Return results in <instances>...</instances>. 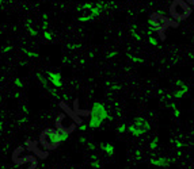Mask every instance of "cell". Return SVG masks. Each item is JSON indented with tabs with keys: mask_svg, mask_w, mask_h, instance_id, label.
<instances>
[{
	"mask_svg": "<svg viewBox=\"0 0 194 169\" xmlns=\"http://www.w3.org/2000/svg\"><path fill=\"white\" fill-rule=\"evenodd\" d=\"M101 150L103 151L106 155H113L114 154V151H115V149H114V145L113 143H110V142H106V143H101Z\"/></svg>",
	"mask_w": 194,
	"mask_h": 169,
	"instance_id": "11",
	"label": "cell"
},
{
	"mask_svg": "<svg viewBox=\"0 0 194 169\" xmlns=\"http://www.w3.org/2000/svg\"><path fill=\"white\" fill-rule=\"evenodd\" d=\"M171 25H172V22L168 18H166L164 15H162V14H154V15L151 16V19H149V34L152 31L162 34Z\"/></svg>",
	"mask_w": 194,
	"mask_h": 169,
	"instance_id": "4",
	"label": "cell"
},
{
	"mask_svg": "<svg viewBox=\"0 0 194 169\" xmlns=\"http://www.w3.org/2000/svg\"><path fill=\"white\" fill-rule=\"evenodd\" d=\"M101 12V6L97 4H84L81 6L79 8V11H77V19L80 20V22H87V20H91L94 19L95 16H98Z\"/></svg>",
	"mask_w": 194,
	"mask_h": 169,
	"instance_id": "6",
	"label": "cell"
},
{
	"mask_svg": "<svg viewBox=\"0 0 194 169\" xmlns=\"http://www.w3.org/2000/svg\"><path fill=\"white\" fill-rule=\"evenodd\" d=\"M174 161L172 158L170 157H152L149 162H151L152 165H155V167H159V168H167L171 165V162Z\"/></svg>",
	"mask_w": 194,
	"mask_h": 169,
	"instance_id": "8",
	"label": "cell"
},
{
	"mask_svg": "<svg viewBox=\"0 0 194 169\" xmlns=\"http://www.w3.org/2000/svg\"><path fill=\"white\" fill-rule=\"evenodd\" d=\"M129 58L133 60V61H136V62H142V60H141V58H136V57H133V56H129Z\"/></svg>",
	"mask_w": 194,
	"mask_h": 169,
	"instance_id": "17",
	"label": "cell"
},
{
	"mask_svg": "<svg viewBox=\"0 0 194 169\" xmlns=\"http://www.w3.org/2000/svg\"><path fill=\"white\" fill-rule=\"evenodd\" d=\"M192 8L186 2L183 0H172L171 6H170V15L175 20H185L189 18Z\"/></svg>",
	"mask_w": 194,
	"mask_h": 169,
	"instance_id": "3",
	"label": "cell"
},
{
	"mask_svg": "<svg viewBox=\"0 0 194 169\" xmlns=\"http://www.w3.org/2000/svg\"><path fill=\"white\" fill-rule=\"evenodd\" d=\"M128 130L133 137H141V135L147 134L151 130V124H149V122L145 118L138 116L128 126Z\"/></svg>",
	"mask_w": 194,
	"mask_h": 169,
	"instance_id": "5",
	"label": "cell"
},
{
	"mask_svg": "<svg viewBox=\"0 0 194 169\" xmlns=\"http://www.w3.org/2000/svg\"><path fill=\"white\" fill-rule=\"evenodd\" d=\"M79 130H80V131L87 130V124H80V126H79Z\"/></svg>",
	"mask_w": 194,
	"mask_h": 169,
	"instance_id": "19",
	"label": "cell"
},
{
	"mask_svg": "<svg viewBox=\"0 0 194 169\" xmlns=\"http://www.w3.org/2000/svg\"><path fill=\"white\" fill-rule=\"evenodd\" d=\"M47 81L54 87V88H61L63 87V80H61V74L59 72H47Z\"/></svg>",
	"mask_w": 194,
	"mask_h": 169,
	"instance_id": "9",
	"label": "cell"
},
{
	"mask_svg": "<svg viewBox=\"0 0 194 169\" xmlns=\"http://www.w3.org/2000/svg\"><path fill=\"white\" fill-rule=\"evenodd\" d=\"M149 43H151V45H158V41H156V38H154V37H149Z\"/></svg>",
	"mask_w": 194,
	"mask_h": 169,
	"instance_id": "16",
	"label": "cell"
},
{
	"mask_svg": "<svg viewBox=\"0 0 194 169\" xmlns=\"http://www.w3.org/2000/svg\"><path fill=\"white\" fill-rule=\"evenodd\" d=\"M106 119H110V115H109L106 107L103 106V103L99 101H95L91 107V112H90V120H88L87 126L90 128H98L102 126Z\"/></svg>",
	"mask_w": 194,
	"mask_h": 169,
	"instance_id": "1",
	"label": "cell"
},
{
	"mask_svg": "<svg viewBox=\"0 0 194 169\" xmlns=\"http://www.w3.org/2000/svg\"><path fill=\"white\" fill-rule=\"evenodd\" d=\"M158 143H159V138L158 137H154V140L151 141L149 147H151V149H156V147H158Z\"/></svg>",
	"mask_w": 194,
	"mask_h": 169,
	"instance_id": "13",
	"label": "cell"
},
{
	"mask_svg": "<svg viewBox=\"0 0 194 169\" xmlns=\"http://www.w3.org/2000/svg\"><path fill=\"white\" fill-rule=\"evenodd\" d=\"M91 167H93L94 169H101V161L95 154L91 155Z\"/></svg>",
	"mask_w": 194,
	"mask_h": 169,
	"instance_id": "12",
	"label": "cell"
},
{
	"mask_svg": "<svg viewBox=\"0 0 194 169\" xmlns=\"http://www.w3.org/2000/svg\"><path fill=\"white\" fill-rule=\"evenodd\" d=\"M56 124H57V130L61 131V133H68L75 128V122L73 119L67 114H60L56 119Z\"/></svg>",
	"mask_w": 194,
	"mask_h": 169,
	"instance_id": "7",
	"label": "cell"
},
{
	"mask_svg": "<svg viewBox=\"0 0 194 169\" xmlns=\"http://www.w3.org/2000/svg\"><path fill=\"white\" fill-rule=\"evenodd\" d=\"M171 110H172V112H174L175 116H176V118H179V110H178V108H176L175 106H172V104H171Z\"/></svg>",
	"mask_w": 194,
	"mask_h": 169,
	"instance_id": "14",
	"label": "cell"
},
{
	"mask_svg": "<svg viewBox=\"0 0 194 169\" xmlns=\"http://www.w3.org/2000/svg\"><path fill=\"white\" fill-rule=\"evenodd\" d=\"M176 85L178 87H181L178 91H175V93L172 95V96L175 97V99H181V97H183L185 95H188V92H189V88H188V85H185V84L182 83V81H176Z\"/></svg>",
	"mask_w": 194,
	"mask_h": 169,
	"instance_id": "10",
	"label": "cell"
},
{
	"mask_svg": "<svg viewBox=\"0 0 194 169\" xmlns=\"http://www.w3.org/2000/svg\"><path fill=\"white\" fill-rule=\"evenodd\" d=\"M87 147L90 149V150H93V149H95V147H94V143H91V142H87Z\"/></svg>",
	"mask_w": 194,
	"mask_h": 169,
	"instance_id": "20",
	"label": "cell"
},
{
	"mask_svg": "<svg viewBox=\"0 0 194 169\" xmlns=\"http://www.w3.org/2000/svg\"><path fill=\"white\" fill-rule=\"evenodd\" d=\"M186 3H188V4H192V6H194V0H186Z\"/></svg>",
	"mask_w": 194,
	"mask_h": 169,
	"instance_id": "21",
	"label": "cell"
},
{
	"mask_svg": "<svg viewBox=\"0 0 194 169\" xmlns=\"http://www.w3.org/2000/svg\"><path fill=\"white\" fill-rule=\"evenodd\" d=\"M39 142L45 149H49V150L56 149L63 142V140H61V131L54 130V128H47V130H45L41 134Z\"/></svg>",
	"mask_w": 194,
	"mask_h": 169,
	"instance_id": "2",
	"label": "cell"
},
{
	"mask_svg": "<svg viewBox=\"0 0 194 169\" xmlns=\"http://www.w3.org/2000/svg\"><path fill=\"white\" fill-rule=\"evenodd\" d=\"M45 38L46 39H52V34H50L49 31H46V30H45Z\"/></svg>",
	"mask_w": 194,
	"mask_h": 169,
	"instance_id": "18",
	"label": "cell"
},
{
	"mask_svg": "<svg viewBox=\"0 0 194 169\" xmlns=\"http://www.w3.org/2000/svg\"><path fill=\"white\" fill-rule=\"evenodd\" d=\"M126 130V126H125V124H121V126H118V128H117V133H124V131Z\"/></svg>",
	"mask_w": 194,
	"mask_h": 169,
	"instance_id": "15",
	"label": "cell"
}]
</instances>
